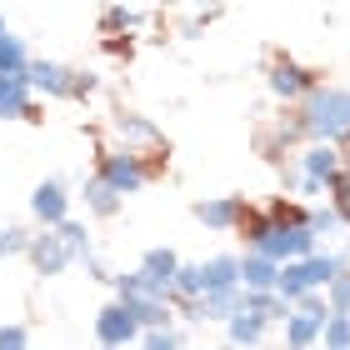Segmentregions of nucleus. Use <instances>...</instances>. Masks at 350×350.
<instances>
[{"mask_svg": "<svg viewBox=\"0 0 350 350\" xmlns=\"http://www.w3.org/2000/svg\"><path fill=\"white\" fill-rule=\"evenodd\" d=\"M30 336H25V325H0V350H21Z\"/></svg>", "mask_w": 350, "mask_h": 350, "instance_id": "31", "label": "nucleus"}, {"mask_svg": "<svg viewBox=\"0 0 350 350\" xmlns=\"http://www.w3.org/2000/svg\"><path fill=\"white\" fill-rule=\"evenodd\" d=\"M330 205H336V211H340V220H345V226H350V161L336 170V175H330Z\"/></svg>", "mask_w": 350, "mask_h": 350, "instance_id": "24", "label": "nucleus"}, {"mask_svg": "<svg viewBox=\"0 0 350 350\" xmlns=\"http://www.w3.org/2000/svg\"><path fill=\"white\" fill-rule=\"evenodd\" d=\"M140 345H150V350H175V345H185L180 330H170V325H146L140 330Z\"/></svg>", "mask_w": 350, "mask_h": 350, "instance_id": "26", "label": "nucleus"}, {"mask_svg": "<svg viewBox=\"0 0 350 350\" xmlns=\"http://www.w3.org/2000/svg\"><path fill=\"white\" fill-rule=\"evenodd\" d=\"M85 211L90 215H116L120 211V190L105 180V175H90L85 180Z\"/></svg>", "mask_w": 350, "mask_h": 350, "instance_id": "18", "label": "nucleus"}, {"mask_svg": "<svg viewBox=\"0 0 350 350\" xmlns=\"http://www.w3.org/2000/svg\"><path fill=\"white\" fill-rule=\"evenodd\" d=\"M270 215H275V220H306V211H300L295 200H275V205H270Z\"/></svg>", "mask_w": 350, "mask_h": 350, "instance_id": "32", "label": "nucleus"}, {"mask_svg": "<svg viewBox=\"0 0 350 350\" xmlns=\"http://www.w3.org/2000/svg\"><path fill=\"white\" fill-rule=\"evenodd\" d=\"M30 215L40 220V226H60V220L70 215V190L66 180H40L30 190Z\"/></svg>", "mask_w": 350, "mask_h": 350, "instance_id": "12", "label": "nucleus"}, {"mask_svg": "<svg viewBox=\"0 0 350 350\" xmlns=\"http://www.w3.org/2000/svg\"><path fill=\"white\" fill-rule=\"evenodd\" d=\"M30 265H36V275H66V270L81 260L75 250L66 245V235H60L55 226H40V235H30Z\"/></svg>", "mask_w": 350, "mask_h": 350, "instance_id": "6", "label": "nucleus"}, {"mask_svg": "<svg viewBox=\"0 0 350 350\" xmlns=\"http://www.w3.org/2000/svg\"><path fill=\"white\" fill-rule=\"evenodd\" d=\"M295 161H300V170H306V180L330 185V175L345 165V150H340V140H310V146L300 150Z\"/></svg>", "mask_w": 350, "mask_h": 350, "instance_id": "11", "label": "nucleus"}, {"mask_svg": "<svg viewBox=\"0 0 350 350\" xmlns=\"http://www.w3.org/2000/svg\"><path fill=\"white\" fill-rule=\"evenodd\" d=\"M30 90L36 95H51V100H70V66H55V60H36L30 55Z\"/></svg>", "mask_w": 350, "mask_h": 350, "instance_id": "13", "label": "nucleus"}, {"mask_svg": "<svg viewBox=\"0 0 350 350\" xmlns=\"http://www.w3.org/2000/svg\"><path fill=\"white\" fill-rule=\"evenodd\" d=\"M95 340L100 345H135L140 340V321H135V310L125 306L120 295L95 310Z\"/></svg>", "mask_w": 350, "mask_h": 350, "instance_id": "7", "label": "nucleus"}, {"mask_svg": "<svg viewBox=\"0 0 350 350\" xmlns=\"http://www.w3.org/2000/svg\"><path fill=\"white\" fill-rule=\"evenodd\" d=\"M190 215L200 220L205 230H241V215H245V205H241V196H211V200H196L190 205Z\"/></svg>", "mask_w": 350, "mask_h": 350, "instance_id": "10", "label": "nucleus"}, {"mask_svg": "<svg viewBox=\"0 0 350 350\" xmlns=\"http://www.w3.org/2000/svg\"><path fill=\"white\" fill-rule=\"evenodd\" d=\"M25 250H30V230H21V226L0 230V260H5V256H25Z\"/></svg>", "mask_w": 350, "mask_h": 350, "instance_id": "29", "label": "nucleus"}, {"mask_svg": "<svg viewBox=\"0 0 350 350\" xmlns=\"http://www.w3.org/2000/svg\"><path fill=\"white\" fill-rule=\"evenodd\" d=\"M205 295V260H180L175 270V300H196Z\"/></svg>", "mask_w": 350, "mask_h": 350, "instance_id": "19", "label": "nucleus"}, {"mask_svg": "<svg viewBox=\"0 0 350 350\" xmlns=\"http://www.w3.org/2000/svg\"><path fill=\"white\" fill-rule=\"evenodd\" d=\"M275 291H280L285 300H300V295H310V291H315L306 256H300V260H280V280H275Z\"/></svg>", "mask_w": 350, "mask_h": 350, "instance_id": "17", "label": "nucleus"}, {"mask_svg": "<svg viewBox=\"0 0 350 350\" xmlns=\"http://www.w3.org/2000/svg\"><path fill=\"white\" fill-rule=\"evenodd\" d=\"M325 300H330V310H350V265H340L336 275H330Z\"/></svg>", "mask_w": 350, "mask_h": 350, "instance_id": "27", "label": "nucleus"}, {"mask_svg": "<svg viewBox=\"0 0 350 350\" xmlns=\"http://www.w3.org/2000/svg\"><path fill=\"white\" fill-rule=\"evenodd\" d=\"M30 66V51H25V40L21 36H10V30H0V70H10V75H25Z\"/></svg>", "mask_w": 350, "mask_h": 350, "instance_id": "20", "label": "nucleus"}, {"mask_svg": "<svg viewBox=\"0 0 350 350\" xmlns=\"http://www.w3.org/2000/svg\"><path fill=\"white\" fill-rule=\"evenodd\" d=\"M256 250H270L275 260H300L310 250H321V235L310 230V220H275V230L265 235V245Z\"/></svg>", "mask_w": 350, "mask_h": 350, "instance_id": "5", "label": "nucleus"}, {"mask_svg": "<svg viewBox=\"0 0 350 350\" xmlns=\"http://www.w3.org/2000/svg\"><path fill=\"white\" fill-rule=\"evenodd\" d=\"M265 325H270V321H265L260 310L241 306V310L226 321V336H230V345H260V340H265Z\"/></svg>", "mask_w": 350, "mask_h": 350, "instance_id": "16", "label": "nucleus"}, {"mask_svg": "<svg viewBox=\"0 0 350 350\" xmlns=\"http://www.w3.org/2000/svg\"><path fill=\"white\" fill-rule=\"evenodd\" d=\"M321 345L350 350V310H330V321H325V330H321Z\"/></svg>", "mask_w": 350, "mask_h": 350, "instance_id": "22", "label": "nucleus"}, {"mask_svg": "<svg viewBox=\"0 0 350 350\" xmlns=\"http://www.w3.org/2000/svg\"><path fill=\"white\" fill-rule=\"evenodd\" d=\"M306 220H310V230L321 235V241H330V235H336L345 220H340V211L336 205H321V211H306Z\"/></svg>", "mask_w": 350, "mask_h": 350, "instance_id": "25", "label": "nucleus"}, {"mask_svg": "<svg viewBox=\"0 0 350 350\" xmlns=\"http://www.w3.org/2000/svg\"><path fill=\"white\" fill-rule=\"evenodd\" d=\"M325 321H330V300L321 291L291 300V310H285V345H321Z\"/></svg>", "mask_w": 350, "mask_h": 350, "instance_id": "2", "label": "nucleus"}, {"mask_svg": "<svg viewBox=\"0 0 350 350\" xmlns=\"http://www.w3.org/2000/svg\"><path fill=\"white\" fill-rule=\"evenodd\" d=\"M0 120H36V90H30V75L0 70Z\"/></svg>", "mask_w": 350, "mask_h": 350, "instance_id": "9", "label": "nucleus"}, {"mask_svg": "<svg viewBox=\"0 0 350 350\" xmlns=\"http://www.w3.org/2000/svg\"><path fill=\"white\" fill-rule=\"evenodd\" d=\"M135 25H140V15L131 5H105L100 10V30L105 36H125V30H135Z\"/></svg>", "mask_w": 350, "mask_h": 350, "instance_id": "23", "label": "nucleus"}, {"mask_svg": "<svg viewBox=\"0 0 350 350\" xmlns=\"http://www.w3.org/2000/svg\"><path fill=\"white\" fill-rule=\"evenodd\" d=\"M340 146H345V161H350V135H345V140H340Z\"/></svg>", "mask_w": 350, "mask_h": 350, "instance_id": "33", "label": "nucleus"}, {"mask_svg": "<svg viewBox=\"0 0 350 350\" xmlns=\"http://www.w3.org/2000/svg\"><path fill=\"white\" fill-rule=\"evenodd\" d=\"M265 85H270V95H275V100L295 105V100H306V95L321 85V81H315V70H306L300 60H291V55H270V66H265Z\"/></svg>", "mask_w": 350, "mask_h": 350, "instance_id": "3", "label": "nucleus"}, {"mask_svg": "<svg viewBox=\"0 0 350 350\" xmlns=\"http://www.w3.org/2000/svg\"><path fill=\"white\" fill-rule=\"evenodd\" d=\"M275 280H280V260L270 256V250L250 245L241 256V285H245V291H275Z\"/></svg>", "mask_w": 350, "mask_h": 350, "instance_id": "14", "label": "nucleus"}, {"mask_svg": "<svg viewBox=\"0 0 350 350\" xmlns=\"http://www.w3.org/2000/svg\"><path fill=\"white\" fill-rule=\"evenodd\" d=\"M95 175H105L110 185L120 190V196H135V190H146L150 185V165H146V155L140 150H105L100 155V165H95Z\"/></svg>", "mask_w": 350, "mask_h": 350, "instance_id": "4", "label": "nucleus"}, {"mask_svg": "<svg viewBox=\"0 0 350 350\" xmlns=\"http://www.w3.org/2000/svg\"><path fill=\"white\" fill-rule=\"evenodd\" d=\"M211 285H241V256H211L205 260V291Z\"/></svg>", "mask_w": 350, "mask_h": 350, "instance_id": "21", "label": "nucleus"}, {"mask_svg": "<svg viewBox=\"0 0 350 350\" xmlns=\"http://www.w3.org/2000/svg\"><path fill=\"white\" fill-rule=\"evenodd\" d=\"M306 140H345L350 135V90L345 85H315L300 100Z\"/></svg>", "mask_w": 350, "mask_h": 350, "instance_id": "1", "label": "nucleus"}, {"mask_svg": "<svg viewBox=\"0 0 350 350\" xmlns=\"http://www.w3.org/2000/svg\"><path fill=\"white\" fill-rule=\"evenodd\" d=\"M55 230H60V235H66V245L75 250V256H90V230L81 226V220H70V215H66V220H60V226H55Z\"/></svg>", "mask_w": 350, "mask_h": 350, "instance_id": "28", "label": "nucleus"}, {"mask_svg": "<svg viewBox=\"0 0 350 350\" xmlns=\"http://www.w3.org/2000/svg\"><path fill=\"white\" fill-rule=\"evenodd\" d=\"M140 270H146V280L155 285V295L175 300V270H180V256H175V250H165V245L146 250V256H140Z\"/></svg>", "mask_w": 350, "mask_h": 350, "instance_id": "15", "label": "nucleus"}, {"mask_svg": "<svg viewBox=\"0 0 350 350\" xmlns=\"http://www.w3.org/2000/svg\"><path fill=\"white\" fill-rule=\"evenodd\" d=\"M95 70H70V100H85V95H95Z\"/></svg>", "mask_w": 350, "mask_h": 350, "instance_id": "30", "label": "nucleus"}, {"mask_svg": "<svg viewBox=\"0 0 350 350\" xmlns=\"http://www.w3.org/2000/svg\"><path fill=\"white\" fill-rule=\"evenodd\" d=\"M110 131H116V140H120L125 150H140V155H161V150H165V135L155 131V120L131 116V110L110 120Z\"/></svg>", "mask_w": 350, "mask_h": 350, "instance_id": "8", "label": "nucleus"}]
</instances>
